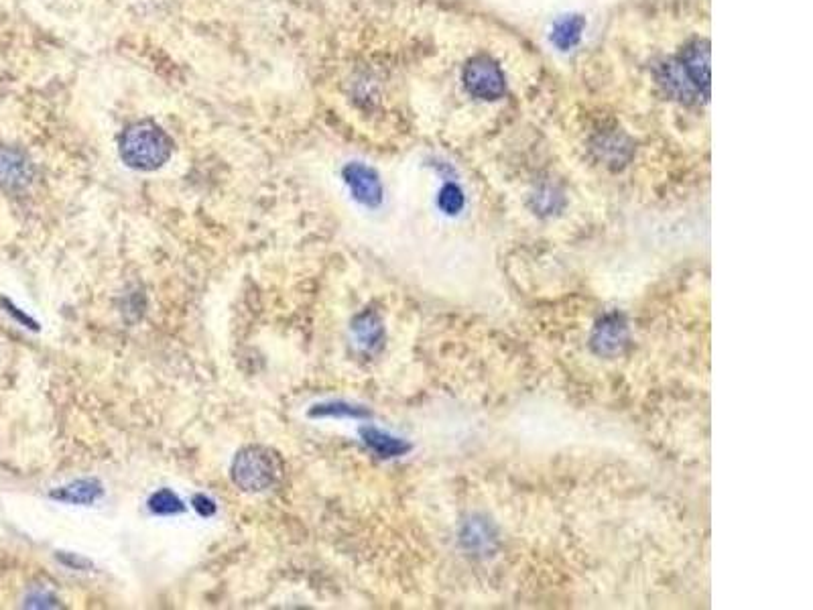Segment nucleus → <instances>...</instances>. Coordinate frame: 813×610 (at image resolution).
<instances>
[{"label":"nucleus","instance_id":"nucleus-1","mask_svg":"<svg viewBox=\"0 0 813 610\" xmlns=\"http://www.w3.org/2000/svg\"><path fill=\"white\" fill-rule=\"evenodd\" d=\"M171 153V137L151 120L137 122L124 131L120 139V159L137 171H155L163 167Z\"/></svg>","mask_w":813,"mask_h":610},{"label":"nucleus","instance_id":"nucleus-2","mask_svg":"<svg viewBox=\"0 0 813 610\" xmlns=\"http://www.w3.org/2000/svg\"><path fill=\"white\" fill-rule=\"evenodd\" d=\"M285 462L267 446H246L232 462V482L244 493H265L283 480Z\"/></svg>","mask_w":813,"mask_h":610},{"label":"nucleus","instance_id":"nucleus-3","mask_svg":"<svg viewBox=\"0 0 813 610\" xmlns=\"http://www.w3.org/2000/svg\"><path fill=\"white\" fill-rule=\"evenodd\" d=\"M464 86L478 100H498L507 90L505 74L488 55L472 57L464 68Z\"/></svg>","mask_w":813,"mask_h":610},{"label":"nucleus","instance_id":"nucleus-4","mask_svg":"<svg viewBox=\"0 0 813 610\" xmlns=\"http://www.w3.org/2000/svg\"><path fill=\"white\" fill-rule=\"evenodd\" d=\"M677 72L696 96L710 98V43L696 39L687 43L679 55Z\"/></svg>","mask_w":813,"mask_h":610},{"label":"nucleus","instance_id":"nucleus-5","mask_svg":"<svg viewBox=\"0 0 813 610\" xmlns=\"http://www.w3.org/2000/svg\"><path fill=\"white\" fill-rule=\"evenodd\" d=\"M631 338L629 322L620 312H608L598 322L594 324L592 336H590V348L594 354L602 358H614L622 354V350L627 348Z\"/></svg>","mask_w":813,"mask_h":610},{"label":"nucleus","instance_id":"nucleus-6","mask_svg":"<svg viewBox=\"0 0 813 610\" xmlns=\"http://www.w3.org/2000/svg\"><path fill=\"white\" fill-rule=\"evenodd\" d=\"M342 177L352 194V198L366 206V208H379L385 198L383 181L379 173L364 163H348L342 171Z\"/></svg>","mask_w":813,"mask_h":610},{"label":"nucleus","instance_id":"nucleus-7","mask_svg":"<svg viewBox=\"0 0 813 610\" xmlns=\"http://www.w3.org/2000/svg\"><path fill=\"white\" fill-rule=\"evenodd\" d=\"M35 169L25 153L13 147H0V188L21 192L33 181Z\"/></svg>","mask_w":813,"mask_h":610},{"label":"nucleus","instance_id":"nucleus-8","mask_svg":"<svg viewBox=\"0 0 813 610\" xmlns=\"http://www.w3.org/2000/svg\"><path fill=\"white\" fill-rule=\"evenodd\" d=\"M360 438H362L364 446H366L372 454H377V456L383 458V460L401 458V456H407V454L411 452V444H409V442H405V440H401V438H397V436H393V434H389V432H383V430H379V427H374V425H364V427H360Z\"/></svg>","mask_w":813,"mask_h":610},{"label":"nucleus","instance_id":"nucleus-9","mask_svg":"<svg viewBox=\"0 0 813 610\" xmlns=\"http://www.w3.org/2000/svg\"><path fill=\"white\" fill-rule=\"evenodd\" d=\"M460 541L468 552H472L476 556H488L494 552L498 539H496V531L490 521H486L482 517H472L464 523Z\"/></svg>","mask_w":813,"mask_h":610},{"label":"nucleus","instance_id":"nucleus-10","mask_svg":"<svg viewBox=\"0 0 813 610\" xmlns=\"http://www.w3.org/2000/svg\"><path fill=\"white\" fill-rule=\"evenodd\" d=\"M352 332H354V338H356L358 346L368 350V352H377L385 344L383 320L370 310H366V312H362V314H358L354 318Z\"/></svg>","mask_w":813,"mask_h":610},{"label":"nucleus","instance_id":"nucleus-11","mask_svg":"<svg viewBox=\"0 0 813 610\" xmlns=\"http://www.w3.org/2000/svg\"><path fill=\"white\" fill-rule=\"evenodd\" d=\"M102 495H104V488H102L100 480L82 478V480H76V482H70L66 486L57 488V491L51 493V499L86 507V505H94Z\"/></svg>","mask_w":813,"mask_h":610},{"label":"nucleus","instance_id":"nucleus-12","mask_svg":"<svg viewBox=\"0 0 813 610\" xmlns=\"http://www.w3.org/2000/svg\"><path fill=\"white\" fill-rule=\"evenodd\" d=\"M586 29V19L580 15H572L566 17L555 23L553 31H551V41L561 49V51H568L572 47H576L582 39V33Z\"/></svg>","mask_w":813,"mask_h":610},{"label":"nucleus","instance_id":"nucleus-13","mask_svg":"<svg viewBox=\"0 0 813 610\" xmlns=\"http://www.w3.org/2000/svg\"><path fill=\"white\" fill-rule=\"evenodd\" d=\"M566 200L561 196V192L553 186H541L533 196H531V208L539 216H555L564 210Z\"/></svg>","mask_w":813,"mask_h":610},{"label":"nucleus","instance_id":"nucleus-14","mask_svg":"<svg viewBox=\"0 0 813 610\" xmlns=\"http://www.w3.org/2000/svg\"><path fill=\"white\" fill-rule=\"evenodd\" d=\"M311 417H352V419H368L370 411L362 405H352L344 401H332V403H320L316 407H311L309 411Z\"/></svg>","mask_w":813,"mask_h":610},{"label":"nucleus","instance_id":"nucleus-15","mask_svg":"<svg viewBox=\"0 0 813 610\" xmlns=\"http://www.w3.org/2000/svg\"><path fill=\"white\" fill-rule=\"evenodd\" d=\"M437 208H440L446 216H460L466 208V194L464 190L454 181H448L442 186L440 194H437Z\"/></svg>","mask_w":813,"mask_h":610},{"label":"nucleus","instance_id":"nucleus-16","mask_svg":"<svg viewBox=\"0 0 813 610\" xmlns=\"http://www.w3.org/2000/svg\"><path fill=\"white\" fill-rule=\"evenodd\" d=\"M149 509L155 515H177L185 511V505L173 491H169V488H161V491L151 495Z\"/></svg>","mask_w":813,"mask_h":610},{"label":"nucleus","instance_id":"nucleus-17","mask_svg":"<svg viewBox=\"0 0 813 610\" xmlns=\"http://www.w3.org/2000/svg\"><path fill=\"white\" fill-rule=\"evenodd\" d=\"M192 507H194L202 517H212V515H216V503H214L210 497H206V495H196V497L192 499Z\"/></svg>","mask_w":813,"mask_h":610}]
</instances>
